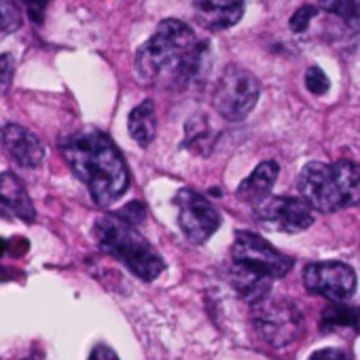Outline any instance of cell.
Returning <instances> with one entry per match:
<instances>
[{
    "mask_svg": "<svg viewBox=\"0 0 360 360\" xmlns=\"http://www.w3.org/2000/svg\"><path fill=\"white\" fill-rule=\"evenodd\" d=\"M62 155L100 208L115 204L127 191V165L119 148L106 134H72L62 142Z\"/></svg>",
    "mask_w": 360,
    "mask_h": 360,
    "instance_id": "6da1fadb",
    "label": "cell"
},
{
    "mask_svg": "<svg viewBox=\"0 0 360 360\" xmlns=\"http://www.w3.org/2000/svg\"><path fill=\"white\" fill-rule=\"evenodd\" d=\"M297 189L314 210L324 214L360 206V163L349 159L311 161L299 172Z\"/></svg>",
    "mask_w": 360,
    "mask_h": 360,
    "instance_id": "7a4b0ae2",
    "label": "cell"
},
{
    "mask_svg": "<svg viewBox=\"0 0 360 360\" xmlns=\"http://www.w3.org/2000/svg\"><path fill=\"white\" fill-rule=\"evenodd\" d=\"M195 47V34L185 22L163 20L155 34L138 49L136 72L144 83H157L167 77L178 81Z\"/></svg>",
    "mask_w": 360,
    "mask_h": 360,
    "instance_id": "3957f363",
    "label": "cell"
},
{
    "mask_svg": "<svg viewBox=\"0 0 360 360\" xmlns=\"http://www.w3.org/2000/svg\"><path fill=\"white\" fill-rule=\"evenodd\" d=\"M94 233L100 248L108 252L112 259H117L119 263H123L140 280L153 282L165 269L161 255L123 217L119 214L100 217L94 225Z\"/></svg>",
    "mask_w": 360,
    "mask_h": 360,
    "instance_id": "277c9868",
    "label": "cell"
},
{
    "mask_svg": "<svg viewBox=\"0 0 360 360\" xmlns=\"http://www.w3.org/2000/svg\"><path fill=\"white\" fill-rule=\"evenodd\" d=\"M252 326L269 347L282 349L303 335L305 318L292 301L267 297L252 305Z\"/></svg>",
    "mask_w": 360,
    "mask_h": 360,
    "instance_id": "5b68a950",
    "label": "cell"
},
{
    "mask_svg": "<svg viewBox=\"0 0 360 360\" xmlns=\"http://www.w3.org/2000/svg\"><path fill=\"white\" fill-rule=\"evenodd\" d=\"M231 265L246 269L259 278L274 280L284 278L290 271L292 259L276 250L265 238L252 231H238L231 246Z\"/></svg>",
    "mask_w": 360,
    "mask_h": 360,
    "instance_id": "8992f818",
    "label": "cell"
},
{
    "mask_svg": "<svg viewBox=\"0 0 360 360\" xmlns=\"http://www.w3.org/2000/svg\"><path fill=\"white\" fill-rule=\"evenodd\" d=\"M261 85L257 77L244 68L229 66L217 81L212 104L217 112L227 121H242L257 106Z\"/></svg>",
    "mask_w": 360,
    "mask_h": 360,
    "instance_id": "52a82bcc",
    "label": "cell"
},
{
    "mask_svg": "<svg viewBox=\"0 0 360 360\" xmlns=\"http://www.w3.org/2000/svg\"><path fill=\"white\" fill-rule=\"evenodd\" d=\"M174 204L178 208V225L185 238L193 244L208 242L221 227L219 210L193 189H180L174 198Z\"/></svg>",
    "mask_w": 360,
    "mask_h": 360,
    "instance_id": "ba28073f",
    "label": "cell"
},
{
    "mask_svg": "<svg viewBox=\"0 0 360 360\" xmlns=\"http://www.w3.org/2000/svg\"><path fill=\"white\" fill-rule=\"evenodd\" d=\"M303 286L333 303H343L356 292L358 278L347 263L316 261L303 267Z\"/></svg>",
    "mask_w": 360,
    "mask_h": 360,
    "instance_id": "9c48e42d",
    "label": "cell"
},
{
    "mask_svg": "<svg viewBox=\"0 0 360 360\" xmlns=\"http://www.w3.org/2000/svg\"><path fill=\"white\" fill-rule=\"evenodd\" d=\"M261 227L278 233H301L314 223V208L303 198H267L255 206Z\"/></svg>",
    "mask_w": 360,
    "mask_h": 360,
    "instance_id": "30bf717a",
    "label": "cell"
},
{
    "mask_svg": "<svg viewBox=\"0 0 360 360\" xmlns=\"http://www.w3.org/2000/svg\"><path fill=\"white\" fill-rule=\"evenodd\" d=\"M3 144L9 157L22 167H39L45 159V148L41 140L18 123H7L3 127Z\"/></svg>",
    "mask_w": 360,
    "mask_h": 360,
    "instance_id": "8fae6325",
    "label": "cell"
},
{
    "mask_svg": "<svg viewBox=\"0 0 360 360\" xmlns=\"http://www.w3.org/2000/svg\"><path fill=\"white\" fill-rule=\"evenodd\" d=\"M246 0H195L198 20L212 30L236 26L244 18Z\"/></svg>",
    "mask_w": 360,
    "mask_h": 360,
    "instance_id": "7c38bea8",
    "label": "cell"
},
{
    "mask_svg": "<svg viewBox=\"0 0 360 360\" xmlns=\"http://www.w3.org/2000/svg\"><path fill=\"white\" fill-rule=\"evenodd\" d=\"M280 174V167L276 161H263L259 163L238 187L236 195L250 206H259L261 202H265L271 193V187L276 185Z\"/></svg>",
    "mask_w": 360,
    "mask_h": 360,
    "instance_id": "4fadbf2b",
    "label": "cell"
},
{
    "mask_svg": "<svg viewBox=\"0 0 360 360\" xmlns=\"http://www.w3.org/2000/svg\"><path fill=\"white\" fill-rule=\"evenodd\" d=\"M0 198H3L5 212H11L13 217L22 219L24 223H34L37 210L30 202L28 191L22 185V180L15 174L5 172L3 178H0Z\"/></svg>",
    "mask_w": 360,
    "mask_h": 360,
    "instance_id": "5bb4252c",
    "label": "cell"
},
{
    "mask_svg": "<svg viewBox=\"0 0 360 360\" xmlns=\"http://www.w3.org/2000/svg\"><path fill=\"white\" fill-rule=\"evenodd\" d=\"M127 127L131 138L140 144V146H148L155 140L157 134V119H155V106L150 100L140 102L127 119Z\"/></svg>",
    "mask_w": 360,
    "mask_h": 360,
    "instance_id": "9a60e30c",
    "label": "cell"
},
{
    "mask_svg": "<svg viewBox=\"0 0 360 360\" xmlns=\"http://www.w3.org/2000/svg\"><path fill=\"white\" fill-rule=\"evenodd\" d=\"M360 324V309L347 307L343 303H333L324 309L320 318L322 330H343V328H358Z\"/></svg>",
    "mask_w": 360,
    "mask_h": 360,
    "instance_id": "2e32d148",
    "label": "cell"
},
{
    "mask_svg": "<svg viewBox=\"0 0 360 360\" xmlns=\"http://www.w3.org/2000/svg\"><path fill=\"white\" fill-rule=\"evenodd\" d=\"M185 146L195 150L198 155H208L212 148V129L206 117H193L185 125Z\"/></svg>",
    "mask_w": 360,
    "mask_h": 360,
    "instance_id": "e0dca14e",
    "label": "cell"
},
{
    "mask_svg": "<svg viewBox=\"0 0 360 360\" xmlns=\"http://www.w3.org/2000/svg\"><path fill=\"white\" fill-rule=\"evenodd\" d=\"M320 9L324 13L337 15L349 26H354L356 20V0H320Z\"/></svg>",
    "mask_w": 360,
    "mask_h": 360,
    "instance_id": "ac0fdd59",
    "label": "cell"
},
{
    "mask_svg": "<svg viewBox=\"0 0 360 360\" xmlns=\"http://www.w3.org/2000/svg\"><path fill=\"white\" fill-rule=\"evenodd\" d=\"M305 87L314 96H324L328 91V87H330V81H328V77H326V72L322 68L311 66L305 72Z\"/></svg>",
    "mask_w": 360,
    "mask_h": 360,
    "instance_id": "d6986e66",
    "label": "cell"
},
{
    "mask_svg": "<svg viewBox=\"0 0 360 360\" xmlns=\"http://www.w3.org/2000/svg\"><path fill=\"white\" fill-rule=\"evenodd\" d=\"M316 13H318V9H316V7H311V5H303V7H299V9L292 13V18H290V30H292V32H297V34L305 32V30H307V26L311 24V20L316 18Z\"/></svg>",
    "mask_w": 360,
    "mask_h": 360,
    "instance_id": "ffe728a7",
    "label": "cell"
},
{
    "mask_svg": "<svg viewBox=\"0 0 360 360\" xmlns=\"http://www.w3.org/2000/svg\"><path fill=\"white\" fill-rule=\"evenodd\" d=\"M15 28H20V11L11 0H3V32L9 34Z\"/></svg>",
    "mask_w": 360,
    "mask_h": 360,
    "instance_id": "44dd1931",
    "label": "cell"
},
{
    "mask_svg": "<svg viewBox=\"0 0 360 360\" xmlns=\"http://www.w3.org/2000/svg\"><path fill=\"white\" fill-rule=\"evenodd\" d=\"M49 3H51V0H24L28 15H30L32 22H37V24L43 22V15H45V11H47Z\"/></svg>",
    "mask_w": 360,
    "mask_h": 360,
    "instance_id": "7402d4cb",
    "label": "cell"
},
{
    "mask_svg": "<svg viewBox=\"0 0 360 360\" xmlns=\"http://www.w3.org/2000/svg\"><path fill=\"white\" fill-rule=\"evenodd\" d=\"M119 217H123L127 223H131V225H138L142 219H144V208H142V204L140 202H131L129 206H125L121 212H119Z\"/></svg>",
    "mask_w": 360,
    "mask_h": 360,
    "instance_id": "603a6c76",
    "label": "cell"
},
{
    "mask_svg": "<svg viewBox=\"0 0 360 360\" xmlns=\"http://www.w3.org/2000/svg\"><path fill=\"white\" fill-rule=\"evenodd\" d=\"M307 360H349V356H347L343 349L326 347V349H318V352H314Z\"/></svg>",
    "mask_w": 360,
    "mask_h": 360,
    "instance_id": "cb8c5ba5",
    "label": "cell"
},
{
    "mask_svg": "<svg viewBox=\"0 0 360 360\" xmlns=\"http://www.w3.org/2000/svg\"><path fill=\"white\" fill-rule=\"evenodd\" d=\"M0 72H3V94H7L9 85H11V77H13V58L11 56H3L0 60Z\"/></svg>",
    "mask_w": 360,
    "mask_h": 360,
    "instance_id": "d4e9b609",
    "label": "cell"
},
{
    "mask_svg": "<svg viewBox=\"0 0 360 360\" xmlns=\"http://www.w3.org/2000/svg\"><path fill=\"white\" fill-rule=\"evenodd\" d=\"M89 360H119V356L108 345H96L94 352L89 354Z\"/></svg>",
    "mask_w": 360,
    "mask_h": 360,
    "instance_id": "484cf974",
    "label": "cell"
},
{
    "mask_svg": "<svg viewBox=\"0 0 360 360\" xmlns=\"http://www.w3.org/2000/svg\"><path fill=\"white\" fill-rule=\"evenodd\" d=\"M26 360H41V358H34V356H32V358H26Z\"/></svg>",
    "mask_w": 360,
    "mask_h": 360,
    "instance_id": "4316f807",
    "label": "cell"
}]
</instances>
